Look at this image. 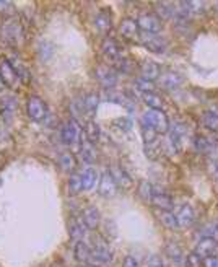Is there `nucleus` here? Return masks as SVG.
Returning <instances> with one entry per match:
<instances>
[{
    "instance_id": "f704fd0d",
    "label": "nucleus",
    "mask_w": 218,
    "mask_h": 267,
    "mask_svg": "<svg viewBox=\"0 0 218 267\" xmlns=\"http://www.w3.org/2000/svg\"><path fill=\"white\" fill-rule=\"evenodd\" d=\"M153 189L155 187L148 181H142V183L139 184V194H140V197H142L143 201H147V202H152Z\"/></svg>"
},
{
    "instance_id": "20e7f679",
    "label": "nucleus",
    "mask_w": 218,
    "mask_h": 267,
    "mask_svg": "<svg viewBox=\"0 0 218 267\" xmlns=\"http://www.w3.org/2000/svg\"><path fill=\"white\" fill-rule=\"evenodd\" d=\"M95 77L104 88H114L116 83H118V74H116V70L113 67L104 65V64H99L95 67Z\"/></svg>"
},
{
    "instance_id": "c756f323",
    "label": "nucleus",
    "mask_w": 218,
    "mask_h": 267,
    "mask_svg": "<svg viewBox=\"0 0 218 267\" xmlns=\"http://www.w3.org/2000/svg\"><path fill=\"white\" fill-rule=\"evenodd\" d=\"M159 220H161V223L168 228V230H178L179 228L176 215H174V212H171V210H163L159 213Z\"/></svg>"
},
{
    "instance_id": "6ab92c4d",
    "label": "nucleus",
    "mask_w": 218,
    "mask_h": 267,
    "mask_svg": "<svg viewBox=\"0 0 218 267\" xmlns=\"http://www.w3.org/2000/svg\"><path fill=\"white\" fill-rule=\"evenodd\" d=\"M81 220L88 230H95L99 225V210L96 207H86L81 213Z\"/></svg>"
},
{
    "instance_id": "0eeeda50",
    "label": "nucleus",
    "mask_w": 218,
    "mask_h": 267,
    "mask_svg": "<svg viewBox=\"0 0 218 267\" xmlns=\"http://www.w3.org/2000/svg\"><path fill=\"white\" fill-rule=\"evenodd\" d=\"M80 135H81V129H80V125L77 124L75 119H70L69 123H65L62 125L60 139L65 145H75L81 139Z\"/></svg>"
},
{
    "instance_id": "a211bd4d",
    "label": "nucleus",
    "mask_w": 218,
    "mask_h": 267,
    "mask_svg": "<svg viewBox=\"0 0 218 267\" xmlns=\"http://www.w3.org/2000/svg\"><path fill=\"white\" fill-rule=\"evenodd\" d=\"M119 33H120V36L125 38V40H134V38L139 35V25H137V21L132 20V18H125V20L120 21Z\"/></svg>"
},
{
    "instance_id": "ea45409f",
    "label": "nucleus",
    "mask_w": 218,
    "mask_h": 267,
    "mask_svg": "<svg viewBox=\"0 0 218 267\" xmlns=\"http://www.w3.org/2000/svg\"><path fill=\"white\" fill-rule=\"evenodd\" d=\"M142 135H143V140L145 144H153L157 142V132L150 127H143L142 125Z\"/></svg>"
},
{
    "instance_id": "09e8293b",
    "label": "nucleus",
    "mask_w": 218,
    "mask_h": 267,
    "mask_svg": "<svg viewBox=\"0 0 218 267\" xmlns=\"http://www.w3.org/2000/svg\"><path fill=\"white\" fill-rule=\"evenodd\" d=\"M3 86H5V85H3V80H2V77H0V91L3 90Z\"/></svg>"
},
{
    "instance_id": "1a4fd4ad",
    "label": "nucleus",
    "mask_w": 218,
    "mask_h": 267,
    "mask_svg": "<svg viewBox=\"0 0 218 267\" xmlns=\"http://www.w3.org/2000/svg\"><path fill=\"white\" fill-rule=\"evenodd\" d=\"M98 192L103 197H113L116 192H118V184H116L114 178L111 176L109 169H104L103 174H101L99 179V186H98Z\"/></svg>"
},
{
    "instance_id": "c03bdc74",
    "label": "nucleus",
    "mask_w": 218,
    "mask_h": 267,
    "mask_svg": "<svg viewBox=\"0 0 218 267\" xmlns=\"http://www.w3.org/2000/svg\"><path fill=\"white\" fill-rule=\"evenodd\" d=\"M203 266L205 267H218V257L217 256H208L203 259Z\"/></svg>"
},
{
    "instance_id": "39448f33",
    "label": "nucleus",
    "mask_w": 218,
    "mask_h": 267,
    "mask_svg": "<svg viewBox=\"0 0 218 267\" xmlns=\"http://www.w3.org/2000/svg\"><path fill=\"white\" fill-rule=\"evenodd\" d=\"M26 111H28V116H30L33 121H36V123H41V121H44L47 118V106L44 101L38 98V96H30L26 104Z\"/></svg>"
},
{
    "instance_id": "c9c22d12",
    "label": "nucleus",
    "mask_w": 218,
    "mask_h": 267,
    "mask_svg": "<svg viewBox=\"0 0 218 267\" xmlns=\"http://www.w3.org/2000/svg\"><path fill=\"white\" fill-rule=\"evenodd\" d=\"M113 64H114L116 70L124 72V74H130V70H132V65H130L129 59H125V57H122V56H120L118 61H114Z\"/></svg>"
},
{
    "instance_id": "58836bf2",
    "label": "nucleus",
    "mask_w": 218,
    "mask_h": 267,
    "mask_svg": "<svg viewBox=\"0 0 218 267\" xmlns=\"http://www.w3.org/2000/svg\"><path fill=\"white\" fill-rule=\"evenodd\" d=\"M134 85L137 86L139 90H142L143 93H148V91H153L155 90V85L152 83V82H148V80H145V79H135L134 80Z\"/></svg>"
},
{
    "instance_id": "473e14b6",
    "label": "nucleus",
    "mask_w": 218,
    "mask_h": 267,
    "mask_svg": "<svg viewBox=\"0 0 218 267\" xmlns=\"http://www.w3.org/2000/svg\"><path fill=\"white\" fill-rule=\"evenodd\" d=\"M81 191H85V189H83V181H81L80 173H74L69 178V192L75 196V194H80Z\"/></svg>"
},
{
    "instance_id": "5701e85b",
    "label": "nucleus",
    "mask_w": 218,
    "mask_h": 267,
    "mask_svg": "<svg viewBox=\"0 0 218 267\" xmlns=\"http://www.w3.org/2000/svg\"><path fill=\"white\" fill-rule=\"evenodd\" d=\"M81 181H83V189L85 191H90V189L95 187L96 179H98V171L93 166H86L83 168V171L80 173Z\"/></svg>"
},
{
    "instance_id": "4be33fe9",
    "label": "nucleus",
    "mask_w": 218,
    "mask_h": 267,
    "mask_svg": "<svg viewBox=\"0 0 218 267\" xmlns=\"http://www.w3.org/2000/svg\"><path fill=\"white\" fill-rule=\"evenodd\" d=\"M95 25L99 31L108 33L113 26V18H111V13L108 10H99L95 17Z\"/></svg>"
},
{
    "instance_id": "4c0bfd02",
    "label": "nucleus",
    "mask_w": 218,
    "mask_h": 267,
    "mask_svg": "<svg viewBox=\"0 0 218 267\" xmlns=\"http://www.w3.org/2000/svg\"><path fill=\"white\" fill-rule=\"evenodd\" d=\"M168 5H169V3H166V2L157 3L158 12H159L158 18H161V20H168V18L173 17V7H168Z\"/></svg>"
},
{
    "instance_id": "f257e3e1",
    "label": "nucleus",
    "mask_w": 218,
    "mask_h": 267,
    "mask_svg": "<svg viewBox=\"0 0 218 267\" xmlns=\"http://www.w3.org/2000/svg\"><path fill=\"white\" fill-rule=\"evenodd\" d=\"M23 40H25V33H23V26L18 18L10 17L0 25V41L3 44L18 47L23 44Z\"/></svg>"
},
{
    "instance_id": "3c124183",
    "label": "nucleus",
    "mask_w": 218,
    "mask_h": 267,
    "mask_svg": "<svg viewBox=\"0 0 218 267\" xmlns=\"http://www.w3.org/2000/svg\"><path fill=\"white\" fill-rule=\"evenodd\" d=\"M217 10H218V3H217Z\"/></svg>"
},
{
    "instance_id": "393cba45",
    "label": "nucleus",
    "mask_w": 218,
    "mask_h": 267,
    "mask_svg": "<svg viewBox=\"0 0 218 267\" xmlns=\"http://www.w3.org/2000/svg\"><path fill=\"white\" fill-rule=\"evenodd\" d=\"M17 108H18V103L13 96H5V98L0 101V111H2L3 118H5L7 121L15 114Z\"/></svg>"
},
{
    "instance_id": "ddd939ff",
    "label": "nucleus",
    "mask_w": 218,
    "mask_h": 267,
    "mask_svg": "<svg viewBox=\"0 0 218 267\" xmlns=\"http://www.w3.org/2000/svg\"><path fill=\"white\" fill-rule=\"evenodd\" d=\"M152 202H153L158 208H161V210H171L173 205H174L173 197L169 196V194L164 192L163 189H158V187H155V189H153Z\"/></svg>"
},
{
    "instance_id": "6e6552de",
    "label": "nucleus",
    "mask_w": 218,
    "mask_h": 267,
    "mask_svg": "<svg viewBox=\"0 0 218 267\" xmlns=\"http://www.w3.org/2000/svg\"><path fill=\"white\" fill-rule=\"evenodd\" d=\"M140 42L152 52H163L166 49V41L159 35H152V33H140Z\"/></svg>"
},
{
    "instance_id": "9b49d317",
    "label": "nucleus",
    "mask_w": 218,
    "mask_h": 267,
    "mask_svg": "<svg viewBox=\"0 0 218 267\" xmlns=\"http://www.w3.org/2000/svg\"><path fill=\"white\" fill-rule=\"evenodd\" d=\"M0 77H2V80H3V85L10 86V88L17 86V83L20 82V77H18L15 69H13L10 61L0 62Z\"/></svg>"
},
{
    "instance_id": "2eb2a0df",
    "label": "nucleus",
    "mask_w": 218,
    "mask_h": 267,
    "mask_svg": "<svg viewBox=\"0 0 218 267\" xmlns=\"http://www.w3.org/2000/svg\"><path fill=\"white\" fill-rule=\"evenodd\" d=\"M86 230H88V228H86L81 218H74V220L69 223V233L74 241H83L86 236Z\"/></svg>"
},
{
    "instance_id": "4468645a",
    "label": "nucleus",
    "mask_w": 218,
    "mask_h": 267,
    "mask_svg": "<svg viewBox=\"0 0 218 267\" xmlns=\"http://www.w3.org/2000/svg\"><path fill=\"white\" fill-rule=\"evenodd\" d=\"M101 51H103V54L113 62L118 61L120 57V46L114 38H106V40L101 42Z\"/></svg>"
},
{
    "instance_id": "37998d69",
    "label": "nucleus",
    "mask_w": 218,
    "mask_h": 267,
    "mask_svg": "<svg viewBox=\"0 0 218 267\" xmlns=\"http://www.w3.org/2000/svg\"><path fill=\"white\" fill-rule=\"evenodd\" d=\"M187 5H189V10L194 13H202L205 10V3L203 2H187Z\"/></svg>"
},
{
    "instance_id": "c85d7f7f",
    "label": "nucleus",
    "mask_w": 218,
    "mask_h": 267,
    "mask_svg": "<svg viewBox=\"0 0 218 267\" xmlns=\"http://www.w3.org/2000/svg\"><path fill=\"white\" fill-rule=\"evenodd\" d=\"M59 164H60V168L67 173L74 171V169L77 168V160L74 157V153H70V152L62 153L59 157Z\"/></svg>"
},
{
    "instance_id": "f3484780",
    "label": "nucleus",
    "mask_w": 218,
    "mask_h": 267,
    "mask_svg": "<svg viewBox=\"0 0 218 267\" xmlns=\"http://www.w3.org/2000/svg\"><path fill=\"white\" fill-rule=\"evenodd\" d=\"M109 173H111V176L114 178V181H116V184H118V187L129 189L130 186H132V178H130L129 174L124 171L122 168H119V166H111V168H109Z\"/></svg>"
},
{
    "instance_id": "cd10ccee",
    "label": "nucleus",
    "mask_w": 218,
    "mask_h": 267,
    "mask_svg": "<svg viewBox=\"0 0 218 267\" xmlns=\"http://www.w3.org/2000/svg\"><path fill=\"white\" fill-rule=\"evenodd\" d=\"M85 139L88 140L90 144H96L99 140V127L95 121H88L85 124Z\"/></svg>"
},
{
    "instance_id": "72a5a7b5",
    "label": "nucleus",
    "mask_w": 218,
    "mask_h": 267,
    "mask_svg": "<svg viewBox=\"0 0 218 267\" xmlns=\"http://www.w3.org/2000/svg\"><path fill=\"white\" fill-rule=\"evenodd\" d=\"M194 148H196V152H198V153H207V152H210L212 145L205 137L197 135V137H194Z\"/></svg>"
},
{
    "instance_id": "423d86ee",
    "label": "nucleus",
    "mask_w": 218,
    "mask_h": 267,
    "mask_svg": "<svg viewBox=\"0 0 218 267\" xmlns=\"http://www.w3.org/2000/svg\"><path fill=\"white\" fill-rule=\"evenodd\" d=\"M91 257H95V262L99 264H108L113 261V249L109 247V245L101 238H96L93 243V249H91Z\"/></svg>"
},
{
    "instance_id": "dca6fc26",
    "label": "nucleus",
    "mask_w": 218,
    "mask_h": 267,
    "mask_svg": "<svg viewBox=\"0 0 218 267\" xmlns=\"http://www.w3.org/2000/svg\"><path fill=\"white\" fill-rule=\"evenodd\" d=\"M140 72H142V79L148 80V82H153L159 79L161 75V69H159L158 64H155L152 61H145L142 65H140Z\"/></svg>"
},
{
    "instance_id": "de8ad7c7",
    "label": "nucleus",
    "mask_w": 218,
    "mask_h": 267,
    "mask_svg": "<svg viewBox=\"0 0 218 267\" xmlns=\"http://www.w3.org/2000/svg\"><path fill=\"white\" fill-rule=\"evenodd\" d=\"M12 10V3L10 2H0V12H7Z\"/></svg>"
},
{
    "instance_id": "49530a36",
    "label": "nucleus",
    "mask_w": 218,
    "mask_h": 267,
    "mask_svg": "<svg viewBox=\"0 0 218 267\" xmlns=\"http://www.w3.org/2000/svg\"><path fill=\"white\" fill-rule=\"evenodd\" d=\"M118 123H119V127H122L125 130H129L130 127H132V123H130L129 119H119Z\"/></svg>"
},
{
    "instance_id": "79ce46f5",
    "label": "nucleus",
    "mask_w": 218,
    "mask_h": 267,
    "mask_svg": "<svg viewBox=\"0 0 218 267\" xmlns=\"http://www.w3.org/2000/svg\"><path fill=\"white\" fill-rule=\"evenodd\" d=\"M147 267H164V262H163V259H161L159 256L153 254V256H150V257H148Z\"/></svg>"
},
{
    "instance_id": "7c9ffc66",
    "label": "nucleus",
    "mask_w": 218,
    "mask_h": 267,
    "mask_svg": "<svg viewBox=\"0 0 218 267\" xmlns=\"http://www.w3.org/2000/svg\"><path fill=\"white\" fill-rule=\"evenodd\" d=\"M202 123L208 130L218 132V114L212 113V111H205V113L202 114Z\"/></svg>"
},
{
    "instance_id": "bb28decb",
    "label": "nucleus",
    "mask_w": 218,
    "mask_h": 267,
    "mask_svg": "<svg viewBox=\"0 0 218 267\" xmlns=\"http://www.w3.org/2000/svg\"><path fill=\"white\" fill-rule=\"evenodd\" d=\"M98 104H99V95L91 91L83 98V108H85V113H88L90 116H93L98 109Z\"/></svg>"
},
{
    "instance_id": "412c9836",
    "label": "nucleus",
    "mask_w": 218,
    "mask_h": 267,
    "mask_svg": "<svg viewBox=\"0 0 218 267\" xmlns=\"http://www.w3.org/2000/svg\"><path fill=\"white\" fill-rule=\"evenodd\" d=\"M182 83V77L178 74V72H164V74L161 75V86L166 90H174L178 88L179 85Z\"/></svg>"
},
{
    "instance_id": "2f4dec72",
    "label": "nucleus",
    "mask_w": 218,
    "mask_h": 267,
    "mask_svg": "<svg viewBox=\"0 0 218 267\" xmlns=\"http://www.w3.org/2000/svg\"><path fill=\"white\" fill-rule=\"evenodd\" d=\"M143 101L148 108L152 109H161L163 108V100L161 96H158L155 91H148V93H143Z\"/></svg>"
},
{
    "instance_id": "9d476101",
    "label": "nucleus",
    "mask_w": 218,
    "mask_h": 267,
    "mask_svg": "<svg viewBox=\"0 0 218 267\" xmlns=\"http://www.w3.org/2000/svg\"><path fill=\"white\" fill-rule=\"evenodd\" d=\"M174 215H176L179 228L191 226L194 220H196V212H194V208L189 205V204H182V205H179L176 208V212H174Z\"/></svg>"
},
{
    "instance_id": "b1692460",
    "label": "nucleus",
    "mask_w": 218,
    "mask_h": 267,
    "mask_svg": "<svg viewBox=\"0 0 218 267\" xmlns=\"http://www.w3.org/2000/svg\"><path fill=\"white\" fill-rule=\"evenodd\" d=\"M80 157L85 163H93L96 160V150L93 147V144H90L88 140L81 137L80 144Z\"/></svg>"
},
{
    "instance_id": "7ed1b4c3",
    "label": "nucleus",
    "mask_w": 218,
    "mask_h": 267,
    "mask_svg": "<svg viewBox=\"0 0 218 267\" xmlns=\"http://www.w3.org/2000/svg\"><path fill=\"white\" fill-rule=\"evenodd\" d=\"M137 25H139V30H142L143 33L158 35V33L161 31V20L158 18V15L150 12H145L137 18Z\"/></svg>"
},
{
    "instance_id": "aec40b11",
    "label": "nucleus",
    "mask_w": 218,
    "mask_h": 267,
    "mask_svg": "<svg viewBox=\"0 0 218 267\" xmlns=\"http://www.w3.org/2000/svg\"><path fill=\"white\" fill-rule=\"evenodd\" d=\"M217 240H213V238H200L197 243V247H196V252L200 257H208L212 254L213 251H215V247H217Z\"/></svg>"
},
{
    "instance_id": "a18cd8bd",
    "label": "nucleus",
    "mask_w": 218,
    "mask_h": 267,
    "mask_svg": "<svg viewBox=\"0 0 218 267\" xmlns=\"http://www.w3.org/2000/svg\"><path fill=\"white\" fill-rule=\"evenodd\" d=\"M122 267H139V262L135 261V257H132V256H127L124 259V266Z\"/></svg>"
},
{
    "instance_id": "e433bc0d",
    "label": "nucleus",
    "mask_w": 218,
    "mask_h": 267,
    "mask_svg": "<svg viewBox=\"0 0 218 267\" xmlns=\"http://www.w3.org/2000/svg\"><path fill=\"white\" fill-rule=\"evenodd\" d=\"M38 52H40L41 61H49L52 57V52H54V47H52L49 42H41Z\"/></svg>"
},
{
    "instance_id": "f8f14e48",
    "label": "nucleus",
    "mask_w": 218,
    "mask_h": 267,
    "mask_svg": "<svg viewBox=\"0 0 218 267\" xmlns=\"http://www.w3.org/2000/svg\"><path fill=\"white\" fill-rule=\"evenodd\" d=\"M166 256L174 267H184L186 264V256H184L181 246L176 245L174 241H169L166 245Z\"/></svg>"
},
{
    "instance_id": "f03ea898",
    "label": "nucleus",
    "mask_w": 218,
    "mask_h": 267,
    "mask_svg": "<svg viewBox=\"0 0 218 267\" xmlns=\"http://www.w3.org/2000/svg\"><path fill=\"white\" fill-rule=\"evenodd\" d=\"M140 123H142L143 127H150L153 129L155 132H168L169 129V119L166 118V114L159 109H150L145 111L140 118Z\"/></svg>"
},
{
    "instance_id": "a878e982",
    "label": "nucleus",
    "mask_w": 218,
    "mask_h": 267,
    "mask_svg": "<svg viewBox=\"0 0 218 267\" xmlns=\"http://www.w3.org/2000/svg\"><path fill=\"white\" fill-rule=\"evenodd\" d=\"M75 259L79 262H81V264H86V262L91 259V249L85 241H77V245H75Z\"/></svg>"
},
{
    "instance_id": "a19ab883",
    "label": "nucleus",
    "mask_w": 218,
    "mask_h": 267,
    "mask_svg": "<svg viewBox=\"0 0 218 267\" xmlns=\"http://www.w3.org/2000/svg\"><path fill=\"white\" fill-rule=\"evenodd\" d=\"M200 259L202 257L197 254V252H192L186 257V264L184 267H200Z\"/></svg>"
},
{
    "instance_id": "8fccbe9b",
    "label": "nucleus",
    "mask_w": 218,
    "mask_h": 267,
    "mask_svg": "<svg viewBox=\"0 0 218 267\" xmlns=\"http://www.w3.org/2000/svg\"><path fill=\"white\" fill-rule=\"evenodd\" d=\"M215 171H217V176H218V162L215 163Z\"/></svg>"
}]
</instances>
